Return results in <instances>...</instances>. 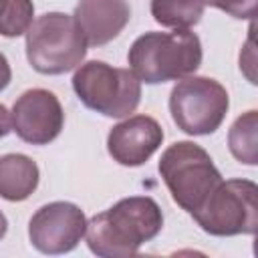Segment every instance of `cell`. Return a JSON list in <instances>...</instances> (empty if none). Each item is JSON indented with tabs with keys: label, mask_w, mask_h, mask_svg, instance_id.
<instances>
[{
	"label": "cell",
	"mask_w": 258,
	"mask_h": 258,
	"mask_svg": "<svg viewBox=\"0 0 258 258\" xmlns=\"http://www.w3.org/2000/svg\"><path fill=\"white\" fill-rule=\"evenodd\" d=\"M73 89L81 103L105 117H129L141 101V81L129 69L89 60L73 75Z\"/></svg>",
	"instance_id": "cell-5"
},
{
	"label": "cell",
	"mask_w": 258,
	"mask_h": 258,
	"mask_svg": "<svg viewBox=\"0 0 258 258\" xmlns=\"http://www.w3.org/2000/svg\"><path fill=\"white\" fill-rule=\"evenodd\" d=\"M10 79H12V71H10V64H8L6 56L0 52V91H4V89L8 87Z\"/></svg>",
	"instance_id": "cell-18"
},
{
	"label": "cell",
	"mask_w": 258,
	"mask_h": 258,
	"mask_svg": "<svg viewBox=\"0 0 258 258\" xmlns=\"http://www.w3.org/2000/svg\"><path fill=\"white\" fill-rule=\"evenodd\" d=\"M87 230L83 210L71 202H50L28 222L30 244L42 254H64L77 248Z\"/></svg>",
	"instance_id": "cell-8"
},
{
	"label": "cell",
	"mask_w": 258,
	"mask_h": 258,
	"mask_svg": "<svg viewBox=\"0 0 258 258\" xmlns=\"http://www.w3.org/2000/svg\"><path fill=\"white\" fill-rule=\"evenodd\" d=\"M149 8L157 24L175 30L191 28L204 16L202 0H151Z\"/></svg>",
	"instance_id": "cell-13"
},
{
	"label": "cell",
	"mask_w": 258,
	"mask_h": 258,
	"mask_svg": "<svg viewBox=\"0 0 258 258\" xmlns=\"http://www.w3.org/2000/svg\"><path fill=\"white\" fill-rule=\"evenodd\" d=\"M12 131V115L8 113V109L0 103V139L6 137Z\"/></svg>",
	"instance_id": "cell-17"
},
{
	"label": "cell",
	"mask_w": 258,
	"mask_h": 258,
	"mask_svg": "<svg viewBox=\"0 0 258 258\" xmlns=\"http://www.w3.org/2000/svg\"><path fill=\"white\" fill-rule=\"evenodd\" d=\"M228 107V91L208 77H183L169 93L171 119L187 135L214 133L222 125Z\"/></svg>",
	"instance_id": "cell-7"
},
{
	"label": "cell",
	"mask_w": 258,
	"mask_h": 258,
	"mask_svg": "<svg viewBox=\"0 0 258 258\" xmlns=\"http://www.w3.org/2000/svg\"><path fill=\"white\" fill-rule=\"evenodd\" d=\"M62 125V105L46 89L24 91L12 107V131L30 145H48L60 135Z\"/></svg>",
	"instance_id": "cell-9"
},
{
	"label": "cell",
	"mask_w": 258,
	"mask_h": 258,
	"mask_svg": "<svg viewBox=\"0 0 258 258\" xmlns=\"http://www.w3.org/2000/svg\"><path fill=\"white\" fill-rule=\"evenodd\" d=\"M157 167L173 202L187 214L196 212L222 181L210 153L194 141L171 143L161 153Z\"/></svg>",
	"instance_id": "cell-4"
},
{
	"label": "cell",
	"mask_w": 258,
	"mask_h": 258,
	"mask_svg": "<svg viewBox=\"0 0 258 258\" xmlns=\"http://www.w3.org/2000/svg\"><path fill=\"white\" fill-rule=\"evenodd\" d=\"M256 2L258 0H202L204 6H212V8H218L234 18H242V20H248V18H254L256 14Z\"/></svg>",
	"instance_id": "cell-16"
},
{
	"label": "cell",
	"mask_w": 258,
	"mask_h": 258,
	"mask_svg": "<svg viewBox=\"0 0 258 258\" xmlns=\"http://www.w3.org/2000/svg\"><path fill=\"white\" fill-rule=\"evenodd\" d=\"M191 218L210 236H252L258 226V185L250 179H222Z\"/></svg>",
	"instance_id": "cell-6"
},
{
	"label": "cell",
	"mask_w": 258,
	"mask_h": 258,
	"mask_svg": "<svg viewBox=\"0 0 258 258\" xmlns=\"http://www.w3.org/2000/svg\"><path fill=\"white\" fill-rule=\"evenodd\" d=\"M40 171L36 161L22 153H8L0 157V198L8 202H22L38 187Z\"/></svg>",
	"instance_id": "cell-12"
},
{
	"label": "cell",
	"mask_w": 258,
	"mask_h": 258,
	"mask_svg": "<svg viewBox=\"0 0 258 258\" xmlns=\"http://www.w3.org/2000/svg\"><path fill=\"white\" fill-rule=\"evenodd\" d=\"M163 228V214L149 196L119 200L87 222L89 250L103 258L135 256L141 244L153 240Z\"/></svg>",
	"instance_id": "cell-1"
},
{
	"label": "cell",
	"mask_w": 258,
	"mask_h": 258,
	"mask_svg": "<svg viewBox=\"0 0 258 258\" xmlns=\"http://www.w3.org/2000/svg\"><path fill=\"white\" fill-rule=\"evenodd\" d=\"M256 129H258V113L246 111L240 115L228 133L230 153L246 165H256L258 161V145H256Z\"/></svg>",
	"instance_id": "cell-14"
},
{
	"label": "cell",
	"mask_w": 258,
	"mask_h": 258,
	"mask_svg": "<svg viewBox=\"0 0 258 258\" xmlns=\"http://www.w3.org/2000/svg\"><path fill=\"white\" fill-rule=\"evenodd\" d=\"M127 60L133 75L147 85L179 81L202 64V42L187 28L145 32L131 44Z\"/></svg>",
	"instance_id": "cell-2"
},
{
	"label": "cell",
	"mask_w": 258,
	"mask_h": 258,
	"mask_svg": "<svg viewBox=\"0 0 258 258\" xmlns=\"http://www.w3.org/2000/svg\"><path fill=\"white\" fill-rule=\"evenodd\" d=\"M163 129L149 115H133L117 123L107 135L109 155L127 167L143 165L161 145Z\"/></svg>",
	"instance_id": "cell-10"
},
{
	"label": "cell",
	"mask_w": 258,
	"mask_h": 258,
	"mask_svg": "<svg viewBox=\"0 0 258 258\" xmlns=\"http://www.w3.org/2000/svg\"><path fill=\"white\" fill-rule=\"evenodd\" d=\"M32 0H0V34L6 38L26 34L32 24Z\"/></svg>",
	"instance_id": "cell-15"
},
{
	"label": "cell",
	"mask_w": 258,
	"mask_h": 258,
	"mask_svg": "<svg viewBox=\"0 0 258 258\" xmlns=\"http://www.w3.org/2000/svg\"><path fill=\"white\" fill-rule=\"evenodd\" d=\"M73 18L87 46H103L129 24L131 6L127 0H79Z\"/></svg>",
	"instance_id": "cell-11"
},
{
	"label": "cell",
	"mask_w": 258,
	"mask_h": 258,
	"mask_svg": "<svg viewBox=\"0 0 258 258\" xmlns=\"http://www.w3.org/2000/svg\"><path fill=\"white\" fill-rule=\"evenodd\" d=\"M6 230H8V220H6V216L0 212V240L6 236Z\"/></svg>",
	"instance_id": "cell-19"
},
{
	"label": "cell",
	"mask_w": 258,
	"mask_h": 258,
	"mask_svg": "<svg viewBox=\"0 0 258 258\" xmlns=\"http://www.w3.org/2000/svg\"><path fill=\"white\" fill-rule=\"evenodd\" d=\"M87 54V40L73 16L46 12L26 30V58L40 75H62L77 69Z\"/></svg>",
	"instance_id": "cell-3"
}]
</instances>
